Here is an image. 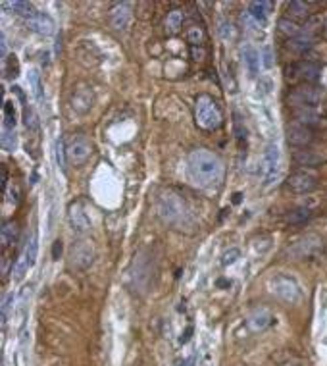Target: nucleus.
Returning a JSON list of instances; mask_svg holds the SVG:
<instances>
[{
	"mask_svg": "<svg viewBox=\"0 0 327 366\" xmlns=\"http://www.w3.org/2000/svg\"><path fill=\"white\" fill-rule=\"evenodd\" d=\"M189 172L198 185H215L224 177V164L210 150L197 148L189 154Z\"/></svg>",
	"mask_w": 327,
	"mask_h": 366,
	"instance_id": "nucleus-1",
	"label": "nucleus"
},
{
	"mask_svg": "<svg viewBox=\"0 0 327 366\" xmlns=\"http://www.w3.org/2000/svg\"><path fill=\"white\" fill-rule=\"evenodd\" d=\"M195 120L204 131H214L222 125V110L210 95H200L195 102Z\"/></svg>",
	"mask_w": 327,
	"mask_h": 366,
	"instance_id": "nucleus-2",
	"label": "nucleus"
},
{
	"mask_svg": "<svg viewBox=\"0 0 327 366\" xmlns=\"http://www.w3.org/2000/svg\"><path fill=\"white\" fill-rule=\"evenodd\" d=\"M321 249H323L321 237L316 236V233H308V236L301 237L298 241H294V243L287 249V256H289V258H294V260H301V258H308V256L318 254Z\"/></svg>",
	"mask_w": 327,
	"mask_h": 366,
	"instance_id": "nucleus-3",
	"label": "nucleus"
},
{
	"mask_svg": "<svg viewBox=\"0 0 327 366\" xmlns=\"http://www.w3.org/2000/svg\"><path fill=\"white\" fill-rule=\"evenodd\" d=\"M271 291H274L276 297H279L283 303H287V305L298 303L302 297V291L301 287H298V283H296L293 278L283 276V274H277L276 278L271 279Z\"/></svg>",
	"mask_w": 327,
	"mask_h": 366,
	"instance_id": "nucleus-4",
	"label": "nucleus"
},
{
	"mask_svg": "<svg viewBox=\"0 0 327 366\" xmlns=\"http://www.w3.org/2000/svg\"><path fill=\"white\" fill-rule=\"evenodd\" d=\"M321 91L314 85H301V87H294L287 100L293 108H316L321 102Z\"/></svg>",
	"mask_w": 327,
	"mask_h": 366,
	"instance_id": "nucleus-5",
	"label": "nucleus"
},
{
	"mask_svg": "<svg viewBox=\"0 0 327 366\" xmlns=\"http://www.w3.org/2000/svg\"><path fill=\"white\" fill-rule=\"evenodd\" d=\"M66 152H68V162L79 166L91 158V154H93V143L85 135H73L68 141V145H66Z\"/></svg>",
	"mask_w": 327,
	"mask_h": 366,
	"instance_id": "nucleus-6",
	"label": "nucleus"
},
{
	"mask_svg": "<svg viewBox=\"0 0 327 366\" xmlns=\"http://www.w3.org/2000/svg\"><path fill=\"white\" fill-rule=\"evenodd\" d=\"M93 256H95V251H93V245L89 241H77L69 251V262L77 270L89 268L93 264Z\"/></svg>",
	"mask_w": 327,
	"mask_h": 366,
	"instance_id": "nucleus-7",
	"label": "nucleus"
},
{
	"mask_svg": "<svg viewBox=\"0 0 327 366\" xmlns=\"http://www.w3.org/2000/svg\"><path fill=\"white\" fill-rule=\"evenodd\" d=\"M314 141V131L312 127L301 125L296 122H291L287 125V143L294 148H306Z\"/></svg>",
	"mask_w": 327,
	"mask_h": 366,
	"instance_id": "nucleus-8",
	"label": "nucleus"
},
{
	"mask_svg": "<svg viewBox=\"0 0 327 366\" xmlns=\"http://www.w3.org/2000/svg\"><path fill=\"white\" fill-rule=\"evenodd\" d=\"M318 187L316 177L308 172H294L287 179V189L293 191L294 195H308Z\"/></svg>",
	"mask_w": 327,
	"mask_h": 366,
	"instance_id": "nucleus-9",
	"label": "nucleus"
},
{
	"mask_svg": "<svg viewBox=\"0 0 327 366\" xmlns=\"http://www.w3.org/2000/svg\"><path fill=\"white\" fill-rule=\"evenodd\" d=\"M277 172H279V148H277V145L269 143L266 147V152H264V168H262L264 185H271Z\"/></svg>",
	"mask_w": 327,
	"mask_h": 366,
	"instance_id": "nucleus-10",
	"label": "nucleus"
},
{
	"mask_svg": "<svg viewBox=\"0 0 327 366\" xmlns=\"http://www.w3.org/2000/svg\"><path fill=\"white\" fill-rule=\"evenodd\" d=\"M110 25L116 29V31H123L127 29L131 23V18H133V12H131V4L129 2H116L112 8H110Z\"/></svg>",
	"mask_w": 327,
	"mask_h": 366,
	"instance_id": "nucleus-11",
	"label": "nucleus"
},
{
	"mask_svg": "<svg viewBox=\"0 0 327 366\" xmlns=\"http://www.w3.org/2000/svg\"><path fill=\"white\" fill-rule=\"evenodd\" d=\"M271 324H274V314L269 312L266 306H256V308L247 316V326H249V330L252 331V333L266 331Z\"/></svg>",
	"mask_w": 327,
	"mask_h": 366,
	"instance_id": "nucleus-12",
	"label": "nucleus"
},
{
	"mask_svg": "<svg viewBox=\"0 0 327 366\" xmlns=\"http://www.w3.org/2000/svg\"><path fill=\"white\" fill-rule=\"evenodd\" d=\"M27 25L31 31L39 33V35H52L54 33V21L48 14L44 12H37L33 10V14L27 18Z\"/></svg>",
	"mask_w": 327,
	"mask_h": 366,
	"instance_id": "nucleus-13",
	"label": "nucleus"
},
{
	"mask_svg": "<svg viewBox=\"0 0 327 366\" xmlns=\"http://www.w3.org/2000/svg\"><path fill=\"white\" fill-rule=\"evenodd\" d=\"M289 71H293V77L301 79V81H306V83H314V81H318L319 73H321V68H319V64L308 60V62L294 64Z\"/></svg>",
	"mask_w": 327,
	"mask_h": 366,
	"instance_id": "nucleus-14",
	"label": "nucleus"
},
{
	"mask_svg": "<svg viewBox=\"0 0 327 366\" xmlns=\"http://www.w3.org/2000/svg\"><path fill=\"white\" fill-rule=\"evenodd\" d=\"M68 216H69V224H71L75 233H85V231L91 229V220L87 218V214L83 212V206H81L79 202L69 204Z\"/></svg>",
	"mask_w": 327,
	"mask_h": 366,
	"instance_id": "nucleus-15",
	"label": "nucleus"
},
{
	"mask_svg": "<svg viewBox=\"0 0 327 366\" xmlns=\"http://www.w3.org/2000/svg\"><path fill=\"white\" fill-rule=\"evenodd\" d=\"M293 162L296 166H304V168H312V166H318L323 162V156L318 154L316 150L312 148H298L293 152Z\"/></svg>",
	"mask_w": 327,
	"mask_h": 366,
	"instance_id": "nucleus-16",
	"label": "nucleus"
},
{
	"mask_svg": "<svg viewBox=\"0 0 327 366\" xmlns=\"http://www.w3.org/2000/svg\"><path fill=\"white\" fill-rule=\"evenodd\" d=\"M160 212H162V216L166 220H170L173 222L175 218H179L181 214V202L175 199V195H166L160 202Z\"/></svg>",
	"mask_w": 327,
	"mask_h": 366,
	"instance_id": "nucleus-17",
	"label": "nucleus"
},
{
	"mask_svg": "<svg viewBox=\"0 0 327 366\" xmlns=\"http://www.w3.org/2000/svg\"><path fill=\"white\" fill-rule=\"evenodd\" d=\"M242 62H244V66H247V71H249L250 77H256L260 71V54L258 50L254 48V46H250L247 44L244 48H242Z\"/></svg>",
	"mask_w": 327,
	"mask_h": 366,
	"instance_id": "nucleus-18",
	"label": "nucleus"
},
{
	"mask_svg": "<svg viewBox=\"0 0 327 366\" xmlns=\"http://www.w3.org/2000/svg\"><path fill=\"white\" fill-rule=\"evenodd\" d=\"M293 122L306 127H314L319 123V114L316 112V108H293Z\"/></svg>",
	"mask_w": 327,
	"mask_h": 366,
	"instance_id": "nucleus-19",
	"label": "nucleus"
},
{
	"mask_svg": "<svg viewBox=\"0 0 327 366\" xmlns=\"http://www.w3.org/2000/svg\"><path fill=\"white\" fill-rule=\"evenodd\" d=\"M183 10H170L168 16L164 19V27H166V33L168 35H175L181 31V25H183Z\"/></svg>",
	"mask_w": 327,
	"mask_h": 366,
	"instance_id": "nucleus-20",
	"label": "nucleus"
},
{
	"mask_svg": "<svg viewBox=\"0 0 327 366\" xmlns=\"http://www.w3.org/2000/svg\"><path fill=\"white\" fill-rule=\"evenodd\" d=\"M17 239V226L16 222H4L2 229H0V243H2V251H6L8 247L16 243Z\"/></svg>",
	"mask_w": 327,
	"mask_h": 366,
	"instance_id": "nucleus-21",
	"label": "nucleus"
},
{
	"mask_svg": "<svg viewBox=\"0 0 327 366\" xmlns=\"http://www.w3.org/2000/svg\"><path fill=\"white\" fill-rule=\"evenodd\" d=\"M271 2H250L249 4V12H250V16L256 19L258 23H266V19H267V14H269V10H271Z\"/></svg>",
	"mask_w": 327,
	"mask_h": 366,
	"instance_id": "nucleus-22",
	"label": "nucleus"
},
{
	"mask_svg": "<svg viewBox=\"0 0 327 366\" xmlns=\"http://www.w3.org/2000/svg\"><path fill=\"white\" fill-rule=\"evenodd\" d=\"M312 43H314V37L310 33H301L298 37L289 41V48H293L294 53H306L312 46Z\"/></svg>",
	"mask_w": 327,
	"mask_h": 366,
	"instance_id": "nucleus-23",
	"label": "nucleus"
},
{
	"mask_svg": "<svg viewBox=\"0 0 327 366\" xmlns=\"http://www.w3.org/2000/svg\"><path fill=\"white\" fill-rule=\"evenodd\" d=\"M310 216H312V210L306 208V206H301V208L289 212L285 220H287L289 224H293V226H301V224H306V222L310 220Z\"/></svg>",
	"mask_w": 327,
	"mask_h": 366,
	"instance_id": "nucleus-24",
	"label": "nucleus"
},
{
	"mask_svg": "<svg viewBox=\"0 0 327 366\" xmlns=\"http://www.w3.org/2000/svg\"><path fill=\"white\" fill-rule=\"evenodd\" d=\"M279 31L289 37V39H294V37H298L302 33V27L296 21H293V19L281 18L279 19Z\"/></svg>",
	"mask_w": 327,
	"mask_h": 366,
	"instance_id": "nucleus-25",
	"label": "nucleus"
},
{
	"mask_svg": "<svg viewBox=\"0 0 327 366\" xmlns=\"http://www.w3.org/2000/svg\"><path fill=\"white\" fill-rule=\"evenodd\" d=\"M287 10H289V14L294 16V18H308V16H310V4L301 2V0L289 2V4H287Z\"/></svg>",
	"mask_w": 327,
	"mask_h": 366,
	"instance_id": "nucleus-26",
	"label": "nucleus"
},
{
	"mask_svg": "<svg viewBox=\"0 0 327 366\" xmlns=\"http://www.w3.org/2000/svg\"><path fill=\"white\" fill-rule=\"evenodd\" d=\"M83 93H85V89H79L77 95H73V108L77 112H87L93 106V93L87 96H83Z\"/></svg>",
	"mask_w": 327,
	"mask_h": 366,
	"instance_id": "nucleus-27",
	"label": "nucleus"
},
{
	"mask_svg": "<svg viewBox=\"0 0 327 366\" xmlns=\"http://www.w3.org/2000/svg\"><path fill=\"white\" fill-rule=\"evenodd\" d=\"M37 253H39V237H37V231L31 233V239L27 241V247H25V258H27V264H29V268L35 264L37 260Z\"/></svg>",
	"mask_w": 327,
	"mask_h": 366,
	"instance_id": "nucleus-28",
	"label": "nucleus"
},
{
	"mask_svg": "<svg viewBox=\"0 0 327 366\" xmlns=\"http://www.w3.org/2000/svg\"><path fill=\"white\" fill-rule=\"evenodd\" d=\"M0 143H2V148H4V150H8V152L16 150V145H17L16 129H8V127H4V129H2Z\"/></svg>",
	"mask_w": 327,
	"mask_h": 366,
	"instance_id": "nucleus-29",
	"label": "nucleus"
},
{
	"mask_svg": "<svg viewBox=\"0 0 327 366\" xmlns=\"http://www.w3.org/2000/svg\"><path fill=\"white\" fill-rule=\"evenodd\" d=\"M27 81H29V85L33 89V95L35 98L39 100V102H43V85H41V77H39V73L35 70L29 71V75H27Z\"/></svg>",
	"mask_w": 327,
	"mask_h": 366,
	"instance_id": "nucleus-30",
	"label": "nucleus"
},
{
	"mask_svg": "<svg viewBox=\"0 0 327 366\" xmlns=\"http://www.w3.org/2000/svg\"><path fill=\"white\" fill-rule=\"evenodd\" d=\"M4 6L12 8L16 14H19V16H25V19L33 14V6H31L29 2H19V0H16V2H4Z\"/></svg>",
	"mask_w": 327,
	"mask_h": 366,
	"instance_id": "nucleus-31",
	"label": "nucleus"
},
{
	"mask_svg": "<svg viewBox=\"0 0 327 366\" xmlns=\"http://www.w3.org/2000/svg\"><path fill=\"white\" fill-rule=\"evenodd\" d=\"M56 162L60 166L62 172H66V164H68V152H66V143L64 139H58L56 141Z\"/></svg>",
	"mask_w": 327,
	"mask_h": 366,
	"instance_id": "nucleus-32",
	"label": "nucleus"
},
{
	"mask_svg": "<svg viewBox=\"0 0 327 366\" xmlns=\"http://www.w3.org/2000/svg\"><path fill=\"white\" fill-rule=\"evenodd\" d=\"M23 123L29 131H37L39 129V122H37V116L35 112L29 108V106H23Z\"/></svg>",
	"mask_w": 327,
	"mask_h": 366,
	"instance_id": "nucleus-33",
	"label": "nucleus"
},
{
	"mask_svg": "<svg viewBox=\"0 0 327 366\" xmlns=\"http://www.w3.org/2000/svg\"><path fill=\"white\" fill-rule=\"evenodd\" d=\"M4 127L8 129L16 127V112H14L12 102H4Z\"/></svg>",
	"mask_w": 327,
	"mask_h": 366,
	"instance_id": "nucleus-34",
	"label": "nucleus"
},
{
	"mask_svg": "<svg viewBox=\"0 0 327 366\" xmlns=\"http://www.w3.org/2000/svg\"><path fill=\"white\" fill-rule=\"evenodd\" d=\"M187 37H189V43L193 44V46H197V44L202 43L204 33H202V29H198V27H190L189 33H187Z\"/></svg>",
	"mask_w": 327,
	"mask_h": 366,
	"instance_id": "nucleus-35",
	"label": "nucleus"
},
{
	"mask_svg": "<svg viewBox=\"0 0 327 366\" xmlns=\"http://www.w3.org/2000/svg\"><path fill=\"white\" fill-rule=\"evenodd\" d=\"M14 293H8V295L4 297V303H2V324H6V320H8V312H10V306H12V303H14Z\"/></svg>",
	"mask_w": 327,
	"mask_h": 366,
	"instance_id": "nucleus-36",
	"label": "nucleus"
},
{
	"mask_svg": "<svg viewBox=\"0 0 327 366\" xmlns=\"http://www.w3.org/2000/svg\"><path fill=\"white\" fill-rule=\"evenodd\" d=\"M235 133H237V139H239V143L247 141V129H244V125H242L239 114H235Z\"/></svg>",
	"mask_w": 327,
	"mask_h": 366,
	"instance_id": "nucleus-37",
	"label": "nucleus"
},
{
	"mask_svg": "<svg viewBox=\"0 0 327 366\" xmlns=\"http://www.w3.org/2000/svg\"><path fill=\"white\" fill-rule=\"evenodd\" d=\"M239 254H241L239 253V249H231V251H227V253L222 256V264H224V266H229V264H233V262L239 258Z\"/></svg>",
	"mask_w": 327,
	"mask_h": 366,
	"instance_id": "nucleus-38",
	"label": "nucleus"
},
{
	"mask_svg": "<svg viewBox=\"0 0 327 366\" xmlns=\"http://www.w3.org/2000/svg\"><path fill=\"white\" fill-rule=\"evenodd\" d=\"M260 58H264V66H266V68H271V66H274V56H271V48H269V46H264Z\"/></svg>",
	"mask_w": 327,
	"mask_h": 366,
	"instance_id": "nucleus-39",
	"label": "nucleus"
},
{
	"mask_svg": "<svg viewBox=\"0 0 327 366\" xmlns=\"http://www.w3.org/2000/svg\"><path fill=\"white\" fill-rule=\"evenodd\" d=\"M60 254H62V241L58 239V241H54V245H52V258L58 260Z\"/></svg>",
	"mask_w": 327,
	"mask_h": 366,
	"instance_id": "nucleus-40",
	"label": "nucleus"
},
{
	"mask_svg": "<svg viewBox=\"0 0 327 366\" xmlns=\"http://www.w3.org/2000/svg\"><path fill=\"white\" fill-rule=\"evenodd\" d=\"M0 175H2V181H0V185H2V191H6V183H8V172H6V166H4V164L0 166Z\"/></svg>",
	"mask_w": 327,
	"mask_h": 366,
	"instance_id": "nucleus-41",
	"label": "nucleus"
},
{
	"mask_svg": "<svg viewBox=\"0 0 327 366\" xmlns=\"http://www.w3.org/2000/svg\"><path fill=\"white\" fill-rule=\"evenodd\" d=\"M0 56H2V60H6V39H4V35L0 39Z\"/></svg>",
	"mask_w": 327,
	"mask_h": 366,
	"instance_id": "nucleus-42",
	"label": "nucleus"
},
{
	"mask_svg": "<svg viewBox=\"0 0 327 366\" xmlns=\"http://www.w3.org/2000/svg\"><path fill=\"white\" fill-rule=\"evenodd\" d=\"M235 202H239L241 201V193H235V199H233Z\"/></svg>",
	"mask_w": 327,
	"mask_h": 366,
	"instance_id": "nucleus-43",
	"label": "nucleus"
}]
</instances>
